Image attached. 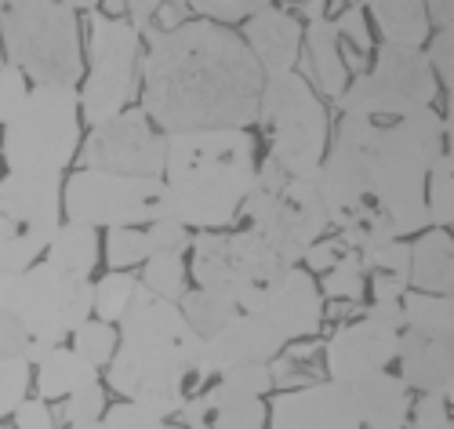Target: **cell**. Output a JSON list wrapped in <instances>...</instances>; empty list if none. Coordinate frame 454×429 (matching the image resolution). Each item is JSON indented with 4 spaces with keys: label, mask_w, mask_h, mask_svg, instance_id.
I'll use <instances>...</instances> for the list:
<instances>
[{
    "label": "cell",
    "mask_w": 454,
    "mask_h": 429,
    "mask_svg": "<svg viewBox=\"0 0 454 429\" xmlns=\"http://www.w3.org/2000/svg\"><path fill=\"white\" fill-rule=\"evenodd\" d=\"M266 73L244 36L207 19L175 29H149L142 59V113L164 135L240 128L258 121Z\"/></svg>",
    "instance_id": "cell-1"
},
{
    "label": "cell",
    "mask_w": 454,
    "mask_h": 429,
    "mask_svg": "<svg viewBox=\"0 0 454 429\" xmlns=\"http://www.w3.org/2000/svg\"><path fill=\"white\" fill-rule=\"evenodd\" d=\"M197 346L200 338L185 324L178 302L157 298L138 284L121 317L109 385L124 401L168 422L185 404V378L193 371Z\"/></svg>",
    "instance_id": "cell-2"
},
{
    "label": "cell",
    "mask_w": 454,
    "mask_h": 429,
    "mask_svg": "<svg viewBox=\"0 0 454 429\" xmlns=\"http://www.w3.org/2000/svg\"><path fill=\"white\" fill-rule=\"evenodd\" d=\"M254 171V139L240 128L164 135V218L200 233L233 226Z\"/></svg>",
    "instance_id": "cell-3"
},
{
    "label": "cell",
    "mask_w": 454,
    "mask_h": 429,
    "mask_svg": "<svg viewBox=\"0 0 454 429\" xmlns=\"http://www.w3.org/2000/svg\"><path fill=\"white\" fill-rule=\"evenodd\" d=\"M447 116L422 109L393 124H367L364 139V179L367 201L393 222L396 237L429 229L426 215V175L440 153H447Z\"/></svg>",
    "instance_id": "cell-4"
},
{
    "label": "cell",
    "mask_w": 454,
    "mask_h": 429,
    "mask_svg": "<svg viewBox=\"0 0 454 429\" xmlns=\"http://www.w3.org/2000/svg\"><path fill=\"white\" fill-rule=\"evenodd\" d=\"M240 211L247 215L251 233H258L287 266H298L309 244H317L331 226L317 182L284 171L273 157L258 164Z\"/></svg>",
    "instance_id": "cell-5"
},
{
    "label": "cell",
    "mask_w": 454,
    "mask_h": 429,
    "mask_svg": "<svg viewBox=\"0 0 454 429\" xmlns=\"http://www.w3.org/2000/svg\"><path fill=\"white\" fill-rule=\"evenodd\" d=\"M81 146V102L69 84H33L0 128V153L19 175H62Z\"/></svg>",
    "instance_id": "cell-6"
},
{
    "label": "cell",
    "mask_w": 454,
    "mask_h": 429,
    "mask_svg": "<svg viewBox=\"0 0 454 429\" xmlns=\"http://www.w3.org/2000/svg\"><path fill=\"white\" fill-rule=\"evenodd\" d=\"M0 52L33 84H69L81 76V33L77 15L59 0L0 12Z\"/></svg>",
    "instance_id": "cell-7"
},
{
    "label": "cell",
    "mask_w": 454,
    "mask_h": 429,
    "mask_svg": "<svg viewBox=\"0 0 454 429\" xmlns=\"http://www.w3.org/2000/svg\"><path fill=\"white\" fill-rule=\"evenodd\" d=\"M189 273L197 288L225 295L244 314H258L262 298L287 269V262L251 229H204L189 241Z\"/></svg>",
    "instance_id": "cell-8"
},
{
    "label": "cell",
    "mask_w": 454,
    "mask_h": 429,
    "mask_svg": "<svg viewBox=\"0 0 454 429\" xmlns=\"http://www.w3.org/2000/svg\"><path fill=\"white\" fill-rule=\"evenodd\" d=\"M258 121L273 139L270 157L284 171L298 179L317 175L327 149V109L298 69L266 76L258 99Z\"/></svg>",
    "instance_id": "cell-9"
},
{
    "label": "cell",
    "mask_w": 454,
    "mask_h": 429,
    "mask_svg": "<svg viewBox=\"0 0 454 429\" xmlns=\"http://www.w3.org/2000/svg\"><path fill=\"white\" fill-rule=\"evenodd\" d=\"M436 76L419 48H400V44H382L374 52V66L346 84V91L334 99L342 116H356V121H378V116H411L433 109L436 102Z\"/></svg>",
    "instance_id": "cell-10"
},
{
    "label": "cell",
    "mask_w": 454,
    "mask_h": 429,
    "mask_svg": "<svg viewBox=\"0 0 454 429\" xmlns=\"http://www.w3.org/2000/svg\"><path fill=\"white\" fill-rule=\"evenodd\" d=\"M142 73V33L121 15L91 12L88 29V81L77 91L81 116L95 128L128 109Z\"/></svg>",
    "instance_id": "cell-11"
},
{
    "label": "cell",
    "mask_w": 454,
    "mask_h": 429,
    "mask_svg": "<svg viewBox=\"0 0 454 429\" xmlns=\"http://www.w3.org/2000/svg\"><path fill=\"white\" fill-rule=\"evenodd\" d=\"M62 226V175L0 179V273H22Z\"/></svg>",
    "instance_id": "cell-12"
},
{
    "label": "cell",
    "mask_w": 454,
    "mask_h": 429,
    "mask_svg": "<svg viewBox=\"0 0 454 429\" xmlns=\"http://www.w3.org/2000/svg\"><path fill=\"white\" fill-rule=\"evenodd\" d=\"M62 211L77 226H149L164 218V182L160 179H138V175H113L81 168L73 171L62 193Z\"/></svg>",
    "instance_id": "cell-13"
},
{
    "label": "cell",
    "mask_w": 454,
    "mask_h": 429,
    "mask_svg": "<svg viewBox=\"0 0 454 429\" xmlns=\"http://www.w3.org/2000/svg\"><path fill=\"white\" fill-rule=\"evenodd\" d=\"M95 284L84 277L51 269L48 262H33L19 273V298L12 314L26 324L33 342L62 346L84 321H91Z\"/></svg>",
    "instance_id": "cell-14"
},
{
    "label": "cell",
    "mask_w": 454,
    "mask_h": 429,
    "mask_svg": "<svg viewBox=\"0 0 454 429\" xmlns=\"http://www.w3.org/2000/svg\"><path fill=\"white\" fill-rule=\"evenodd\" d=\"M84 168L160 179L164 171V139L142 109H124L95 124L84 142Z\"/></svg>",
    "instance_id": "cell-15"
},
{
    "label": "cell",
    "mask_w": 454,
    "mask_h": 429,
    "mask_svg": "<svg viewBox=\"0 0 454 429\" xmlns=\"http://www.w3.org/2000/svg\"><path fill=\"white\" fill-rule=\"evenodd\" d=\"M371 121L342 116L334 128L331 146L324 149V161L313 175L317 193L327 208V222H346L356 208L367 204V179H364V139Z\"/></svg>",
    "instance_id": "cell-16"
},
{
    "label": "cell",
    "mask_w": 454,
    "mask_h": 429,
    "mask_svg": "<svg viewBox=\"0 0 454 429\" xmlns=\"http://www.w3.org/2000/svg\"><path fill=\"white\" fill-rule=\"evenodd\" d=\"M396 349H400V331L378 324L371 317L349 321V324L338 328L324 346L327 378L349 389L360 378L386 371L396 361Z\"/></svg>",
    "instance_id": "cell-17"
},
{
    "label": "cell",
    "mask_w": 454,
    "mask_h": 429,
    "mask_svg": "<svg viewBox=\"0 0 454 429\" xmlns=\"http://www.w3.org/2000/svg\"><path fill=\"white\" fill-rule=\"evenodd\" d=\"M284 338L254 314H237L225 328H218L215 335L200 338L197 346V361H193V375L207 378L230 368H244V364H270L277 354H284Z\"/></svg>",
    "instance_id": "cell-18"
},
{
    "label": "cell",
    "mask_w": 454,
    "mask_h": 429,
    "mask_svg": "<svg viewBox=\"0 0 454 429\" xmlns=\"http://www.w3.org/2000/svg\"><path fill=\"white\" fill-rule=\"evenodd\" d=\"M270 429H360L349 389L331 378L284 389L273 401Z\"/></svg>",
    "instance_id": "cell-19"
},
{
    "label": "cell",
    "mask_w": 454,
    "mask_h": 429,
    "mask_svg": "<svg viewBox=\"0 0 454 429\" xmlns=\"http://www.w3.org/2000/svg\"><path fill=\"white\" fill-rule=\"evenodd\" d=\"M254 317L266 321L284 342L313 338L324 328V295L309 277V269L287 266L284 277L273 284V291L262 298Z\"/></svg>",
    "instance_id": "cell-20"
},
{
    "label": "cell",
    "mask_w": 454,
    "mask_h": 429,
    "mask_svg": "<svg viewBox=\"0 0 454 429\" xmlns=\"http://www.w3.org/2000/svg\"><path fill=\"white\" fill-rule=\"evenodd\" d=\"M400 378L411 393L419 397H450L454 389V346L450 338H433L403 328L400 331V349H396Z\"/></svg>",
    "instance_id": "cell-21"
},
{
    "label": "cell",
    "mask_w": 454,
    "mask_h": 429,
    "mask_svg": "<svg viewBox=\"0 0 454 429\" xmlns=\"http://www.w3.org/2000/svg\"><path fill=\"white\" fill-rule=\"evenodd\" d=\"M178 418L185 429H266V404L218 378V385H207L193 401L185 397Z\"/></svg>",
    "instance_id": "cell-22"
},
{
    "label": "cell",
    "mask_w": 454,
    "mask_h": 429,
    "mask_svg": "<svg viewBox=\"0 0 454 429\" xmlns=\"http://www.w3.org/2000/svg\"><path fill=\"white\" fill-rule=\"evenodd\" d=\"M244 44L266 76L287 73L298 66V55H301V22L294 12L270 4L247 19Z\"/></svg>",
    "instance_id": "cell-23"
},
{
    "label": "cell",
    "mask_w": 454,
    "mask_h": 429,
    "mask_svg": "<svg viewBox=\"0 0 454 429\" xmlns=\"http://www.w3.org/2000/svg\"><path fill=\"white\" fill-rule=\"evenodd\" d=\"M349 401H353L360 425H367V429H407V415H411L414 397L400 375L378 371V375L349 385Z\"/></svg>",
    "instance_id": "cell-24"
},
{
    "label": "cell",
    "mask_w": 454,
    "mask_h": 429,
    "mask_svg": "<svg viewBox=\"0 0 454 429\" xmlns=\"http://www.w3.org/2000/svg\"><path fill=\"white\" fill-rule=\"evenodd\" d=\"M301 44H306V66H309V81L317 84L320 95L338 99L349 84V66L342 55V41L334 33L331 19H317L301 29Z\"/></svg>",
    "instance_id": "cell-25"
},
{
    "label": "cell",
    "mask_w": 454,
    "mask_h": 429,
    "mask_svg": "<svg viewBox=\"0 0 454 429\" xmlns=\"http://www.w3.org/2000/svg\"><path fill=\"white\" fill-rule=\"evenodd\" d=\"M454 248L447 229H422L411 244V288L429 295H450L454 284Z\"/></svg>",
    "instance_id": "cell-26"
},
{
    "label": "cell",
    "mask_w": 454,
    "mask_h": 429,
    "mask_svg": "<svg viewBox=\"0 0 454 429\" xmlns=\"http://www.w3.org/2000/svg\"><path fill=\"white\" fill-rule=\"evenodd\" d=\"M33 371H36L33 378H36V393H41V401H66L73 389L98 382V368L81 361L69 346H51L48 354L33 364Z\"/></svg>",
    "instance_id": "cell-27"
},
{
    "label": "cell",
    "mask_w": 454,
    "mask_h": 429,
    "mask_svg": "<svg viewBox=\"0 0 454 429\" xmlns=\"http://www.w3.org/2000/svg\"><path fill=\"white\" fill-rule=\"evenodd\" d=\"M378 33L386 36V44L400 48H422L429 41V19L422 0H364Z\"/></svg>",
    "instance_id": "cell-28"
},
{
    "label": "cell",
    "mask_w": 454,
    "mask_h": 429,
    "mask_svg": "<svg viewBox=\"0 0 454 429\" xmlns=\"http://www.w3.org/2000/svg\"><path fill=\"white\" fill-rule=\"evenodd\" d=\"M44 262L59 273L69 277H84L91 281V273L98 266V233L91 226H77V222H62L55 229V237L44 248Z\"/></svg>",
    "instance_id": "cell-29"
},
{
    "label": "cell",
    "mask_w": 454,
    "mask_h": 429,
    "mask_svg": "<svg viewBox=\"0 0 454 429\" xmlns=\"http://www.w3.org/2000/svg\"><path fill=\"white\" fill-rule=\"evenodd\" d=\"M403 309V328L433 335V338H454V302L450 295H429V291H414L407 288L400 298Z\"/></svg>",
    "instance_id": "cell-30"
},
{
    "label": "cell",
    "mask_w": 454,
    "mask_h": 429,
    "mask_svg": "<svg viewBox=\"0 0 454 429\" xmlns=\"http://www.w3.org/2000/svg\"><path fill=\"white\" fill-rule=\"evenodd\" d=\"M178 309H182V317H185V324L193 328V335L197 338H207V335H215L218 328H225L230 324L240 309L225 298V295H218V291H207V288H193V291H185L182 298H178Z\"/></svg>",
    "instance_id": "cell-31"
},
{
    "label": "cell",
    "mask_w": 454,
    "mask_h": 429,
    "mask_svg": "<svg viewBox=\"0 0 454 429\" xmlns=\"http://www.w3.org/2000/svg\"><path fill=\"white\" fill-rule=\"evenodd\" d=\"M389 241H396L393 222L371 201L364 208H356L346 222H338V244H342L346 251H371V248H382Z\"/></svg>",
    "instance_id": "cell-32"
},
{
    "label": "cell",
    "mask_w": 454,
    "mask_h": 429,
    "mask_svg": "<svg viewBox=\"0 0 454 429\" xmlns=\"http://www.w3.org/2000/svg\"><path fill=\"white\" fill-rule=\"evenodd\" d=\"M138 284L157 295V298H168V302H178L189 288H185V258L182 255H149L142 262V277Z\"/></svg>",
    "instance_id": "cell-33"
},
{
    "label": "cell",
    "mask_w": 454,
    "mask_h": 429,
    "mask_svg": "<svg viewBox=\"0 0 454 429\" xmlns=\"http://www.w3.org/2000/svg\"><path fill=\"white\" fill-rule=\"evenodd\" d=\"M450 153H440L426 175V215L429 226L447 229L454 218V171H450Z\"/></svg>",
    "instance_id": "cell-34"
},
{
    "label": "cell",
    "mask_w": 454,
    "mask_h": 429,
    "mask_svg": "<svg viewBox=\"0 0 454 429\" xmlns=\"http://www.w3.org/2000/svg\"><path fill=\"white\" fill-rule=\"evenodd\" d=\"M317 288H320L324 298H334V302H360L364 288H367V273H364L360 251H342L338 255V262L324 273V281Z\"/></svg>",
    "instance_id": "cell-35"
},
{
    "label": "cell",
    "mask_w": 454,
    "mask_h": 429,
    "mask_svg": "<svg viewBox=\"0 0 454 429\" xmlns=\"http://www.w3.org/2000/svg\"><path fill=\"white\" fill-rule=\"evenodd\" d=\"M135 288H138V281L131 277L128 269H113V273H106V277L95 284L91 317H95V321H106V324L121 321V317H124V309H128V302H131V295H135Z\"/></svg>",
    "instance_id": "cell-36"
},
{
    "label": "cell",
    "mask_w": 454,
    "mask_h": 429,
    "mask_svg": "<svg viewBox=\"0 0 454 429\" xmlns=\"http://www.w3.org/2000/svg\"><path fill=\"white\" fill-rule=\"evenodd\" d=\"M73 338V354H77L81 361H88L91 368H102V364H109V357H113V349H117V331H113V324H106V321H84L77 331L69 335Z\"/></svg>",
    "instance_id": "cell-37"
},
{
    "label": "cell",
    "mask_w": 454,
    "mask_h": 429,
    "mask_svg": "<svg viewBox=\"0 0 454 429\" xmlns=\"http://www.w3.org/2000/svg\"><path fill=\"white\" fill-rule=\"evenodd\" d=\"M29 385H33V364L26 357L0 361V422L15 415V408L29 397Z\"/></svg>",
    "instance_id": "cell-38"
},
{
    "label": "cell",
    "mask_w": 454,
    "mask_h": 429,
    "mask_svg": "<svg viewBox=\"0 0 454 429\" xmlns=\"http://www.w3.org/2000/svg\"><path fill=\"white\" fill-rule=\"evenodd\" d=\"M145 258H149L145 229L124 226V229H109L106 233V262L113 269H131V266H142Z\"/></svg>",
    "instance_id": "cell-39"
},
{
    "label": "cell",
    "mask_w": 454,
    "mask_h": 429,
    "mask_svg": "<svg viewBox=\"0 0 454 429\" xmlns=\"http://www.w3.org/2000/svg\"><path fill=\"white\" fill-rule=\"evenodd\" d=\"M360 262H364V273H393V277H403L411 284V244L403 237H396L382 248L360 251Z\"/></svg>",
    "instance_id": "cell-40"
},
{
    "label": "cell",
    "mask_w": 454,
    "mask_h": 429,
    "mask_svg": "<svg viewBox=\"0 0 454 429\" xmlns=\"http://www.w3.org/2000/svg\"><path fill=\"white\" fill-rule=\"evenodd\" d=\"M62 415H66L69 425H95V422H102V415H106V389H102V382H88L81 389H73V393L66 397Z\"/></svg>",
    "instance_id": "cell-41"
},
{
    "label": "cell",
    "mask_w": 454,
    "mask_h": 429,
    "mask_svg": "<svg viewBox=\"0 0 454 429\" xmlns=\"http://www.w3.org/2000/svg\"><path fill=\"white\" fill-rule=\"evenodd\" d=\"M189 4H193V12L200 19L225 26V22H244V19L258 15L262 8H270L273 0H189Z\"/></svg>",
    "instance_id": "cell-42"
},
{
    "label": "cell",
    "mask_w": 454,
    "mask_h": 429,
    "mask_svg": "<svg viewBox=\"0 0 454 429\" xmlns=\"http://www.w3.org/2000/svg\"><path fill=\"white\" fill-rule=\"evenodd\" d=\"M189 229L182 222H171V218H157L145 226V244H149V255H185L189 251Z\"/></svg>",
    "instance_id": "cell-43"
},
{
    "label": "cell",
    "mask_w": 454,
    "mask_h": 429,
    "mask_svg": "<svg viewBox=\"0 0 454 429\" xmlns=\"http://www.w3.org/2000/svg\"><path fill=\"white\" fill-rule=\"evenodd\" d=\"M26 95H29V81L12 62H0V128H4L12 116L22 109Z\"/></svg>",
    "instance_id": "cell-44"
},
{
    "label": "cell",
    "mask_w": 454,
    "mask_h": 429,
    "mask_svg": "<svg viewBox=\"0 0 454 429\" xmlns=\"http://www.w3.org/2000/svg\"><path fill=\"white\" fill-rule=\"evenodd\" d=\"M102 429H164V418L149 415L145 408H138V404H131V401H121V404L106 408Z\"/></svg>",
    "instance_id": "cell-45"
},
{
    "label": "cell",
    "mask_w": 454,
    "mask_h": 429,
    "mask_svg": "<svg viewBox=\"0 0 454 429\" xmlns=\"http://www.w3.org/2000/svg\"><path fill=\"white\" fill-rule=\"evenodd\" d=\"M222 382L240 389V393H251V397H266L273 389V371L270 364H244V368H230L222 371Z\"/></svg>",
    "instance_id": "cell-46"
},
{
    "label": "cell",
    "mask_w": 454,
    "mask_h": 429,
    "mask_svg": "<svg viewBox=\"0 0 454 429\" xmlns=\"http://www.w3.org/2000/svg\"><path fill=\"white\" fill-rule=\"evenodd\" d=\"M450 52H454V36H450V29H436V33L429 36V48L422 52L426 62H429V69H433V76H436V84H443L447 91H450V73H454V59H450Z\"/></svg>",
    "instance_id": "cell-47"
},
{
    "label": "cell",
    "mask_w": 454,
    "mask_h": 429,
    "mask_svg": "<svg viewBox=\"0 0 454 429\" xmlns=\"http://www.w3.org/2000/svg\"><path fill=\"white\" fill-rule=\"evenodd\" d=\"M29 331L26 324L12 314V309H0V361H8V357H29Z\"/></svg>",
    "instance_id": "cell-48"
},
{
    "label": "cell",
    "mask_w": 454,
    "mask_h": 429,
    "mask_svg": "<svg viewBox=\"0 0 454 429\" xmlns=\"http://www.w3.org/2000/svg\"><path fill=\"white\" fill-rule=\"evenodd\" d=\"M407 429H450V411L443 397H419L411 401Z\"/></svg>",
    "instance_id": "cell-49"
},
{
    "label": "cell",
    "mask_w": 454,
    "mask_h": 429,
    "mask_svg": "<svg viewBox=\"0 0 454 429\" xmlns=\"http://www.w3.org/2000/svg\"><path fill=\"white\" fill-rule=\"evenodd\" d=\"M331 22H334L338 41H349L353 48L371 52V33H367V22H364V8L349 4V8H342V15L331 19Z\"/></svg>",
    "instance_id": "cell-50"
},
{
    "label": "cell",
    "mask_w": 454,
    "mask_h": 429,
    "mask_svg": "<svg viewBox=\"0 0 454 429\" xmlns=\"http://www.w3.org/2000/svg\"><path fill=\"white\" fill-rule=\"evenodd\" d=\"M15 429H55V415H51V408H48V401H22L19 408H15Z\"/></svg>",
    "instance_id": "cell-51"
},
{
    "label": "cell",
    "mask_w": 454,
    "mask_h": 429,
    "mask_svg": "<svg viewBox=\"0 0 454 429\" xmlns=\"http://www.w3.org/2000/svg\"><path fill=\"white\" fill-rule=\"evenodd\" d=\"M346 248L338 244V241H327V237H320L317 244H309V251L301 255V262H306V269H313V273H327L334 262H338V255H342Z\"/></svg>",
    "instance_id": "cell-52"
},
{
    "label": "cell",
    "mask_w": 454,
    "mask_h": 429,
    "mask_svg": "<svg viewBox=\"0 0 454 429\" xmlns=\"http://www.w3.org/2000/svg\"><path fill=\"white\" fill-rule=\"evenodd\" d=\"M168 4V0H124V8H128V22L138 29V33H149L153 29V15Z\"/></svg>",
    "instance_id": "cell-53"
},
{
    "label": "cell",
    "mask_w": 454,
    "mask_h": 429,
    "mask_svg": "<svg viewBox=\"0 0 454 429\" xmlns=\"http://www.w3.org/2000/svg\"><path fill=\"white\" fill-rule=\"evenodd\" d=\"M364 317L386 324V328H393V331H403V309H400V302H371V306L364 309Z\"/></svg>",
    "instance_id": "cell-54"
},
{
    "label": "cell",
    "mask_w": 454,
    "mask_h": 429,
    "mask_svg": "<svg viewBox=\"0 0 454 429\" xmlns=\"http://www.w3.org/2000/svg\"><path fill=\"white\" fill-rule=\"evenodd\" d=\"M426 4V19L436 29H450V15H454V0H422Z\"/></svg>",
    "instance_id": "cell-55"
},
{
    "label": "cell",
    "mask_w": 454,
    "mask_h": 429,
    "mask_svg": "<svg viewBox=\"0 0 454 429\" xmlns=\"http://www.w3.org/2000/svg\"><path fill=\"white\" fill-rule=\"evenodd\" d=\"M19 298V273H0V309H15Z\"/></svg>",
    "instance_id": "cell-56"
},
{
    "label": "cell",
    "mask_w": 454,
    "mask_h": 429,
    "mask_svg": "<svg viewBox=\"0 0 454 429\" xmlns=\"http://www.w3.org/2000/svg\"><path fill=\"white\" fill-rule=\"evenodd\" d=\"M59 4H66L73 15H77V12H95V8H98V0H59Z\"/></svg>",
    "instance_id": "cell-57"
},
{
    "label": "cell",
    "mask_w": 454,
    "mask_h": 429,
    "mask_svg": "<svg viewBox=\"0 0 454 429\" xmlns=\"http://www.w3.org/2000/svg\"><path fill=\"white\" fill-rule=\"evenodd\" d=\"M19 4H29V0H0V12H8V8H19Z\"/></svg>",
    "instance_id": "cell-58"
},
{
    "label": "cell",
    "mask_w": 454,
    "mask_h": 429,
    "mask_svg": "<svg viewBox=\"0 0 454 429\" xmlns=\"http://www.w3.org/2000/svg\"><path fill=\"white\" fill-rule=\"evenodd\" d=\"M69 429H102V422H95V425H69Z\"/></svg>",
    "instance_id": "cell-59"
},
{
    "label": "cell",
    "mask_w": 454,
    "mask_h": 429,
    "mask_svg": "<svg viewBox=\"0 0 454 429\" xmlns=\"http://www.w3.org/2000/svg\"><path fill=\"white\" fill-rule=\"evenodd\" d=\"M0 62H4V52H0Z\"/></svg>",
    "instance_id": "cell-60"
},
{
    "label": "cell",
    "mask_w": 454,
    "mask_h": 429,
    "mask_svg": "<svg viewBox=\"0 0 454 429\" xmlns=\"http://www.w3.org/2000/svg\"><path fill=\"white\" fill-rule=\"evenodd\" d=\"M0 429H8V425H4V422H0Z\"/></svg>",
    "instance_id": "cell-61"
}]
</instances>
